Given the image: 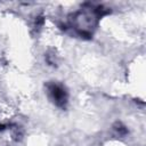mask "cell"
<instances>
[{
  "instance_id": "6da1fadb",
  "label": "cell",
  "mask_w": 146,
  "mask_h": 146,
  "mask_svg": "<svg viewBox=\"0 0 146 146\" xmlns=\"http://www.w3.org/2000/svg\"><path fill=\"white\" fill-rule=\"evenodd\" d=\"M46 87L48 90V95L50 99L54 102V104L62 110L66 108V105L68 102V94L66 89L62 84L56 82H48Z\"/></svg>"
},
{
  "instance_id": "7a4b0ae2",
  "label": "cell",
  "mask_w": 146,
  "mask_h": 146,
  "mask_svg": "<svg viewBox=\"0 0 146 146\" xmlns=\"http://www.w3.org/2000/svg\"><path fill=\"white\" fill-rule=\"evenodd\" d=\"M113 129L116 131V133L119 135V136H125L127 133H128V129H127V127L123 124V123H121V122H115L114 124H113Z\"/></svg>"
},
{
  "instance_id": "3957f363",
  "label": "cell",
  "mask_w": 146,
  "mask_h": 146,
  "mask_svg": "<svg viewBox=\"0 0 146 146\" xmlns=\"http://www.w3.org/2000/svg\"><path fill=\"white\" fill-rule=\"evenodd\" d=\"M42 24H43V17H42V16H39V17L36 18L35 25H36V26H41Z\"/></svg>"
},
{
  "instance_id": "277c9868",
  "label": "cell",
  "mask_w": 146,
  "mask_h": 146,
  "mask_svg": "<svg viewBox=\"0 0 146 146\" xmlns=\"http://www.w3.org/2000/svg\"><path fill=\"white\" fill-rule=\"evenodd\" d=\"M6 127H7V125H5V124H1V125H0V131L5 130V129H6Z\"/></svg>"
}]
</instances>
